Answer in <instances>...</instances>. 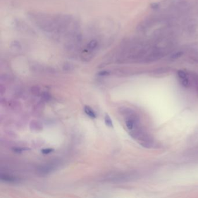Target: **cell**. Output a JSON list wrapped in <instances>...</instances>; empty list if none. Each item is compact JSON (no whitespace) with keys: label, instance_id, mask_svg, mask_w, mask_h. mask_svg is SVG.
Wrapping results in <instances>:
<instances>
[{"label":"cell","instance_id":"obj_13","mask_svg":"<svg viewBox=\"0 0 198 198\" xmlns=\"http://www.w3.org/2000/svg\"><path fill=\"white\" fill-rule=\"evenodd\" d=\"M167 71H168V70L167 69V68H159V69H158L157 70H155V73H156V74L164 73H165V72H166Z\"/></svg>","mask_w":198,"mask_h":198},{"label":"cell","instance_id":"obj_6","mask_svg":"<svg viewBox=\"0 0 198 198\" xmlns=\"http://www.w3.org/2000/svg\"><path fill=\"white\" fill-rule=\"evenodd\" d=\"M196 23L193 21H191L188 23L187 25V29L189 32L191 33H194L196 29Z\"/></svg>","mask_w":198,"mask_h":198},{"label":"cell","instance_id":"obj_3","mask_svg":"<svg viewBox=\"0 0 198 198\" xmlns=\"http://www.w3.org/2000/svg\"><path fill=\"white\" fill-rule=\"evenodd\" d=\"M100 48V43L97 39H92L81 52V57L84 61H90L95 55Z\"/></svg>","mask_w":198,"mask_h":198},{"label":"cell","instance_id":"obj_8","mask_svg":"<svg viewBox=\"0 0 198 198\" xmlns=\"http://www.w3.org/2000/svg\"><path fill=\"white\" fill-rule=\"evenodd\" d=\"M105 123L106 126H108L109 127H113V122L112 121L111 117L107 114H106L105 116Z\"/></svg>","mask_w":198,"mask_h":198},{"label":"cell","instance_id":"obj_4","mask_svg":"<svg viewBox=\"0 0 198 198\" xmlns=\"http://www.w3.org/2000/svg\"><path fill=\"white\" fill-rule=\"evenodd\" d=\"M15 25L16 28L23 33H25L27 34H31V35H33L35 33V32L33 31V30L30 27H29L28 25L24 21H21L20 20H17L15 22Z\"/></svg>","mask_w":198,"mask_h":198},{"label":"cell","instance_id":"obj_2","mask_svg":"<svg viewBox=\"0 0 198 198\" xmlns=\"http://www.w3.org/2000/svg\"><path fill=\"white\" fill-rule=\"evenodd\" d=\"M130 134L145 148H151L153 146L154 142L153 138L144 130L141 128L140 125L137 126L131 130Z\"/></svg>","mask_w":198,"mask_h":198},{"label":"cell","instance_id":"obj_7","mask_svg":"<svg viewBox=\"0 0 198 198\" xmlns=\"http://www.w3.org/2000/svg\"><path fill=\"white\" fill-rule=\"evenodd\" d=\"M1 180L2 181H5V182H8V183H15L16 180L14 177L8 176V175H1Z\"/></svg>","mask_w":198,"mask_h":198},{"label":"cell","instance_id":"obj_12","mask_svg":"<svg viewBox=\"0 0 198 198\" xmlns=\"http://www.w3.org/2000/svg\"><path fill=\"white\" fill-rule=\"evenodd\" d=\"M177 74H178V77L180 78V79H183L185 78H187V74L184 71H178Z\"/></svg>","mask_w":198,"mask_h":198},{"label":"cell","instance_id":"obj_16","mask_svg":"<svg viewBox=\"0 0 198 198\" xmlns=\"http://www.w3.org/2000/svg\"><path fill=\"white\" fill-rule=\"evenodd\" d=\"M108 74H109V72L108 71H100L98 73V75L101 76H107Z\"/></svg>","mask_w":198,"mask_h":198},{"label":"cell","instance_id":"obj_14","mask_svg":"<svg viewBox=\"0 0 198 198\" xmlns=\"http://www.w3.org/2000/svg\"><path fill=\"white\" fill-rule=\"evenodd\" d=\"M53 151H54V149L51 148L44 149L41 150V152L44 154H48V153L52 152Z\"/></svg>","mask_w":198,"mask_h":198},{"label":"cell","instance_id":"obj_1","mask_svg":"<svg viewBox=\"0 0 198 198\" xmlns=\"http://www.w3.org/2000/svg\"><path fill=\"white\" fill-rule=\"evenodd\" d=\"M28 17L36 28L52 38L59 41V28L57 15H51L31 11L28 13Z\"/></svg>","mask_w":198,"mask_h":198},{"label":"cell","instance_id":"obj_17","mask_svg":"<svg viewBox=\"0 0 198 198\" xmlns=\"http://www.w3.org/2000/svg\"><path fill=\"white\" fill-rule=\"evenodd\" d=\"M15 152H21L23 151V149L21 148H15L13 149Z\"/></svg>","mask_w":198,"mask_h":198},{"label":"cell","instance_id":"obj_9","mask_svg":"<svg viewBox=\"0 0 198 198\" xmlns=\"http://www.w3.org/2000/svg\"><path fill=\"white\" fill-rule=\"evenodd\" d=\"M11 47L14 51H19L21 49V44L19 42L14 41L11 44Z\"/></svg>","mask_w":198,"mask_h":198},{"label":"cell","instance_id":"obj_5","mask_svg":"<svg viewBox=\"0 0 198 198\" xmlns=\"http://www.w3.org/2000/svg\"><path fill=\"white\" fill-rule=\"evenodd\" d=\"M84 112L85 113L89 116L92 119H95L97 117V116H96V114L94 112V111L92 110V109L88 106H85L84 107Z\"/></svg>","mask_w":198,"mask_h":198},{"label":"cell","instance_id":"obj_11","mask_svg":"<svg viewBox=\"0 0 198 198\" xmlns=\"http://www.w3.org/2000/svg\"><path fill=\"white\" fill-rule=\"evenodd\" d=\"M181 81L182 85L184 86L185 87H190V84H191V82H190V81L189 80V79L188 78H183V79H181Z\"/></svg>","mask_w":198,"mask_h":198},{"label":"cell","instance_id":"obj_15","mask_svg":"<svg viewBox=\"0 0 198 198\" xmlns=\"http://www.w3.org/2000/svg\"><path fill=\"white\" fill-rule=\"evenodd\" d=\"M182 55H183V52L181 51H178V52H177L176 53L172 55V58H173V59H177V58H178L181 57Z\"/></svg>","mask_w":198,"mask_h":198},{"label":"cell","instance_id":"obj_10","mask_svg":"<svg viewBox=\"0 0 198 198\" xmlns=\"http://www.w3.org/2000/svg\"><path fill=\"white\" fill-rule=\"evenodd\" d=\"M192 81L193 83L195 84V87L196 88V90L198 92V75L193 74L192 76Z\"/></svg>","mask_w":198,"mask_h":198}]
</instances>
